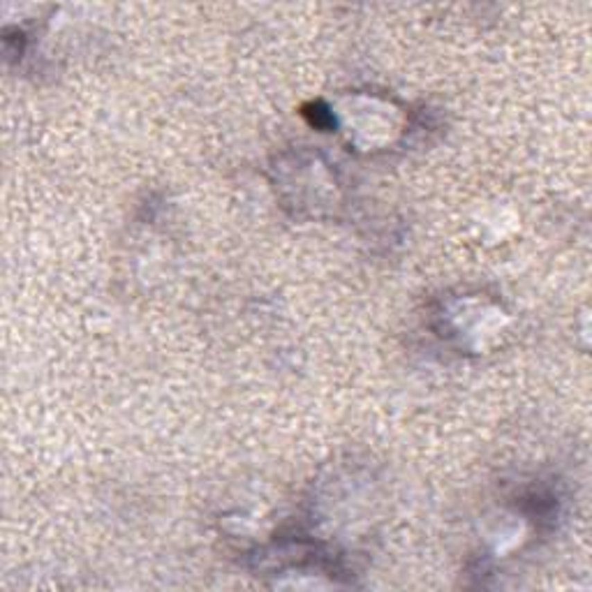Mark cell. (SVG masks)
Wrapping results in <instances>:
<instances>
[{"instance_id": "cell-1", "label": "cell", "mask_w": 592, "mask_h": 592, "mask_svg": "<svg viewBox=\"0 0 592 592\" xmlns=\"http://www.w3.org/2000/svg\"><path fill=\"white\" fill-rule=\"evenodd\" d=\"M304 114L308 116L311 125H315L317 130H331V125H336L333 116L329 114V109L322 105V102H311V105H306Z\"/></svg>"}]
</instances>
